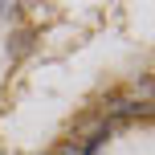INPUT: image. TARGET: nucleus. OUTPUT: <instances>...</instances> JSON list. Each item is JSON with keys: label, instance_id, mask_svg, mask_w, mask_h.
<instances>
[{"label": "nucleus", "instance_id": "nucleus-1", "mask_svg": "<svg viewBox=\"0 0 155 155\" xmlns=\"http://www.w3.org/2000/svg\"><path fill=\"white\" fill-rule=\"evenodd\" d=\"M21 8H25V4H16V0H4V4H0V16H4V21H16V16H21Z\"/></svg>", "mask_w": 155, "mask_h": 155}, {"label": "nucleus", "instance_id": "nucleus-2", "mask_svg": "<svg viewBox=\"0 0 155 155\" xmlns=\"http://www.w3.org/2000/svg\"><path fill=\"white\" fill-rule=\"evenodd\" d=\"M12 41H16V45H12V57H21V53H29V41L33 37H29V33H16Z\"/></svg>", "mask_w": 155, "mask_h": 155}, {"label": "nucleus", "instance_id": "nucleus-3", "mask_svg": "<svg viewBox=\"0 0 155 155\" xmlns=\"http://www.w3.org/2000/svg\"><path fill=\"white\" fill-rule=\"evenodd\" d=\"M53 155H82V143H61Z\"/></svg>", "mask_w": 155, "mask_h": 155}]
</instances>
